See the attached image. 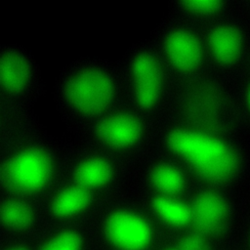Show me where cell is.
<instances>
[{"label": "cell", "instance_id": "cell-1", "mask_svg": "<svg viewBox=\"0 0 250 250\" xmlns=\"http://www.w3.org/2000/svg\"><path fill=\"white\" fill-rule=\"evenodd\" d=\"M65 96L79 112L95 114L110 104L114 96V84L106 72L98 68H87L68 80Z\"/></svg>", "mask_w": 250, "mask_h": 250}, {"label": "cell", "instance_id": "cell-2", "mask_svg": "<svg viewBox=\"0 0 250 250\" xmlns=\"http://www.w3.org/2000/svg\"><path fill=\"white\" fill-rule=\"evenodd\" d=\"M52 174L48 154L38 148H27L12 156L2 166V179L6 185L20 191L42 188Z\"/></svg>", "mask_w": 250, "mask_h": 250}, {"label": "cell", "instance_id": "cell-3", "mask_svg": "<svg viewBox=\"0 0 250 250\" xmlns=\"http://www.w3.org/2000/svg\"><path fill=\"white\" fill-rule=\"evenodd\" d=\"M169 147L187 158L194 168L224 154L229 148L219 139L196 131L176 129L167 136Z\"/></svg>", "mask_w": 250, "mask_h": 250}, {"label": "cell", "instance_id": "cell-4", "mask_svg": "<svg viewBox=\"0 0 250 250\" xmlns=\"http://www.w3.org/2000/svg\"><path fill=\"white\" fill-rule=\"evenodd\" d=\"M109 240L123 250H143L150 240V228L139 215L128 211L112 213L106 220Z\"/></svg>", "mask_w": 250, "mask_h": 250}, {"label": "cell", "instance_id": "cell-5", "mask_svg": "<svg viewBox=\"0 0 250 250\" xmlns=\"http://www.w3.org/2000/svg\"><path fill=\"white\" fill-rule=\"evenodd\" d=\"M135 95L140 105L152 106L158 100L161 85L160 68L155 58L147 53L137 55L132 62Z\"/></svg>", "mask_w": 250, "mask_h": 250}, {"label": "cell", "instance_id": "cell-6", "mask_svg": "<svg viewBox=\"0 0 250 250\" xmlns=\"http://www.w3.org/2000/svg\"><path fill=\"white\" fill-rule=\"evenodd\" d=\"M228 216V206L225 200L214 192H203L193 202L191 220L196 229L205 234L221 230Z\"/></svg>", "mask_w": 250, "mask_h": 250}, {"label": "cell", "instance_id": "cell-7", "mask_svg": "<svg viewBox=\"0 0 250 250\" xmlns=\"http://www.w3.org/2000/svg\"><path fill=\"white\" fill-rule=\"evenodd\" d=\"M97 134L104 143L124 147L135 144L140 139L142 126L140 121L130 114H112L98 124Z\"/></svg>", "mask_w": 250, "mask_h": 250}, {"label": "cell", "instance_id": "cell-8", "mask_svg": "<svg viewBox=\"0 0 250 250\" xmlns=\"http://www.w3.org/2000/svg\"><path fill=\"white\" fill-rule=\"evenodd\" d=\"M165 51L170 62L179 69L195 68L202 57L198 39L186 30H174L165 39Z\"/></svg>", "mask_w": 250, "mask_h": 250}, {"label": "cell", "instance_id": "cell-9", "mask_svg": "<svg viewBox=\"0 0 250 250\" xmlns=\"http://www.w3.org/2000/svg\"><path fill=\"white\" fill-rule=\"evenodd\" d=\"M30 79V65L24 56L16 51L3 53L0 60V80L11 92L21 91Z\"/></svg>", "mask_w": 250, "mask_h": 250}, {"label": "cell", "instance_id": "cell-10", "mask_svg": "<svg viewBox=\"0 0 250 250\" xmlns=\"http://www.w3.org/2000/svg\"><path fill=\"white\" fill-rule=\"evenodd\" d=\"M209 44L215 58L219 62L229 63L238 57L242 38L240 32L235 27L221 25L212 30L209 36Z\"/></svg>", "mask_w": 250, "mask_h": 250}, {"label": "cell", "instance_id": "cell-11", "mask_svg": "<svg viewBox=\"0 0 250 250\" xmlns=\"http://www.w3.org/2000/svg\"><path fill=\"white\" fill-rule=\"evenodd\" d=\"M91 201L88 188L77 186L61 191L52 203V210L59 217H68L84 210Z\"/></svg>", "mask_w": 250, "mask_h": 250}, {"label": "cell", "instance_id": "cell-12", "mask_svg": "<svg viewBox=\"0 0 250 250\" xmlns=\"http://www.w3.org/2000/svg\"><path fill=\"white\" fill-rule=\"evenodd\" d=\"M112 170L107 161L94 157L82 161L75 170V178L81 187L97 188L106 184L111 178Z\"/></svg>", "mask_w": 250, "mask_h": 250}, {"label": "cell", "instance_id": "cell-13", "mask_svg": "<svg viewBox=\"0 0 250 250\" xmlns=\"http://www.w3.org/2000/svg\"><path fill=\"white\" fill-rule=\"evenodd\" d=\"M152 207L163 221L174 226H184L191 220V209L169 196L155 197L152 200Z\"/></svg>", "mask_w": 250, "mask_h": 250}, {"label": "cell", "instance_id": "cell-14", "mask_svg": "<svg viewBox=\"0 0 250 250\" xmlns=\"http://www.w3.org/2000/svg\"><path fill=\"white\" fill-rule=\"evenodd\" d=\"M237 168V158L229 149L215 159L195 167V170L203 178L210 181H223L229 178Z\"/></svg>", "mask_w": 250, "mask_h": 250}, {"label": "cell", "instance_id": "cell-15", "mask_svg": "<svg viewBox=\"0 0 250 250\" xmlns=\"http://www.w3.org/2000/svg\"><path fill=\"white\" fill-rule=\"evenodd\" d=\"M152 185L163 193H176L183 188L184 177L179 169L169 164H159L150 172Z\"/></svg>", "mask_w": 250, "mask_h": 250}, {"label": "cell", "instance_id": "cell-16", "mask_svg": "<svg viewBox=\"0 0 250 250\" xmlns=\"http://www.w3.org/2000/svg\"><path fill=\"white\" fill-rule=\"evenodd\" d=\"M2 222L13 229H24L32 222L30 208L20 201H8L1 208Z\"/></svg>", "mask_w": 250, "mask_h": 250}, {"label": "cell", "instance_id": "cell-17", "mask_svg": "<svg viewBox=\"0 0 250 250\" xmlns=\"http://www.w3.org/2000/svg\"><path fill=\"white\" fill-rule=\"evenodd\" d=\"M81 240L79 235L71 230L62 231L49 241H47L41 250H80Z\"/></svg>", "mask_w": 250, "mask_h": 250}, {"label": "cell", "instance_id": "cell-18", "mask_svg": "<svg viewBox=\"0 0 250 250\" xmlns=\"http://www.w3.org/2000/svg\"><path fill=\"white\" fill-rule=\"evenodd\" d=\"M183 5L188 10L197 13H212L220 9L222 3L218 0H188Z\"/></svg>", "mask_w": 250, "mask_h": 250}, {"label": "cell", "instance_id": "cell-19", "mask_svg": "<svg viewBox=\"0 0 250 250\" xmlns=\"http://www.w3.org/2000/svg\"><path fill=\"white\" fill-rule=\"evenodd\" d=\"M179 250H210L205 240L196 234L184 237L179 245Z\"/></svg>", "mask_w": 250, "mask_h": 250}, {"label": "cell", "instance_id": "cell-20", "mask_svg": "<svg viewBox=\"0 0 250 250\" xmlns=\"http://www.w3.org/2000/svg\"><path fill=\"white\" fill-rule=\"evenodd\" d=\"M11 250H27V249H25V248H23V247H16V248H13V249H11Z\"/></svg>", "mask_w": 250, "mask_h": 250}, {"label": "cell", "instance_id": "cell-21", "mask_svg": "<svg viewBox=\"0 0 250 250\" xmlns=\"http://www.w3.org/2000/svg\"><path fill=\"white\" fill-rule=\"evenodd\" d=\"M248 103H249V105H250V89H249V92H248Z\"/></svg>", "mask_w": 250, "mask_h": 250}]
</instances>
